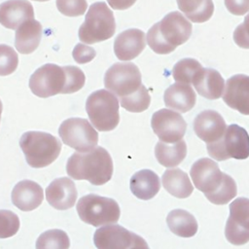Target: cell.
Listing matches in <instances>:
<instances>
[{
	"instance_id": "cell-6",
	"label": "cell",
	"mask_w": 249,
	"mask_h": 249,
	"mask_svg": "<svg viewBox=\"0 0 249 249\" xmlns=\"http://www.w3.org/2000/svg\"><path fill=\"white\" fill-rule=\"evenodd\" d=\"M207 152L216 160H245L249 157V134L238 124H230L217 141L206 144Z\"/></svg>"
},
{
	"instance_id": "cell-28",
	"label": "cell",
	"mask_w": 249,
	"mask_h": 249,
	"mask_svg": "<svg viewBox=\"0 0 249 249\" xmlns=\"http://www.w3.org/2000/svg\"><path fill=\"white\" fill-rule=\"evenodd\" d=\"M202 69L201 64L195 58L187 57L179 60L172 68V77L176 82L193 84L196 74Z\"/></svg>"
},
{
	"instance_id": "cell-41",
	"label": "cell",
	"mask_w": 249,
	"mask_h": 249,
	"mask_svg": "<svg viewBox=\"0 0 249 249\" xmlns=\"http://www.w3.org/2000/svg\"><path fill=\"white\" fill-rule=\"evenodd\" d=\"M178 8L187 17L197 11L205 0H176Z\"/></svg>"
},
{
	"instance_id": "cell-2",
	"label": "cell",
	"mask_w": 249,
	"mask_h": 249,
	"mask_svg": "<svg viewBox=\"0 0 249 249\" xmlns=\"http://www.w3.org/2000/svg\"><path fill=\"white\" fill-rule=\"evenodd\" d=\"M19 146L26 162L34 168H42L53 163L59 156L62 145L57 137L43 131L24 132Z\"/></svg>"
},
{
	"instance_id": "cell-44",
	"label": "cell",
	"mask_w": 249,
	"mask_h": 249,
	"mask_svg": "<svg viewBox=\"0 0 249 249\" xmlns=\"http://www.w3.org/2000/svg\"><path fill=\"white\" fill-rule=\"evenodd\" d=\"M34 1H39V2H45V1H49V0H34Z\"/></svg>"
},
{
	"instance_id": "cell-10",
	"label": "cell",
	"mask_w": 249,
	"mask_h": 249,
	"mask_svg": "<svg viewBox=\"0 0 249 249\" xmlns=\"http://www.w3.org/2000/svg\"><path fill=\"white\" fill-rule=\"evenodd\" d=\"M93 242L98 249L148 248L145 239L120 225H106L95 231Z\"/></svg>"
},
{
	"instance_id": "cell-40",
	"label": "cell",
	"mask_w": 249,
	"mask_h": 249,
	"mask_svg": "<svg viewBox=\"0 0 249 249\" xmlns=\"http://www.w3.org/2000/svg\"><path fill=\"white\" fill-rule=\"evenodd\" d=\"M225 6L233 16H243L249 12V0H225Z\"/></svg>"
},
{
	"instance_id": "cell-30",
	"label": "cell",
	"mask_w": 249,
	"mask_h": 249,
	"mask_svg": "<svg viewBox=\"0 0 249 249\" xmlns=\"http://www.w3.org/2000/svg\"><path fill=\"white\" fill-rule=\"evenodd\" d=\"M121 106L128 112L140 113L147 110L151 103V96L147 88L142 84L139 89L125 97L120 98Z\"/></svg>"
},
{
	"instance_id": "cell-3",
	"label": "cell",
	"mask_w": 249,
	"mask_h": 249,
	"mask_svg": "<svg viewBox=\"0 0 249 249\" xmlns=\"http://www.w3.org/2000/svg\"><path fill=\"white\" fill-rule=\"evenodd\" d=\"M115 31L116 22L113 11L105 2H95L89 6L78 35L81 42L90 45L110 39Z\"/></svg>"
},
{
	"instance_id": "cell-19",
	"label": "cell",
	"mask_w": 249,
	"mask_h": 249,
	"mask_svg": "<svg viewBox=\"0 0 249 249\" xmlns=\"http://www.w3.org/2000/svg\"><path fill=\"white\" fill-rule=\"evenodd\" d=\"M12 202L21 211H31L41 205L44 198L42 187L31 180H22L12 191Z\"/></svg>"
},
{
	"instance_id": "cell-23",
	"label": "cell",
	"mask_w": 249,
	"mask_h": 249,
	"mask_svg": "<svg viewBox=\"0 0 249 249\" xmlns=\"http://www.w3.org/2000/svg\"><path fill=\"white\" fill-rule=\"evenodd\" d=\"M196 92L207 99H218L225 89V81L221 74L212 68H203L193 81Z\"/></svg>"
},
{
	"instance_id": "cell-43",
	"label": "cell",
	"mask_w": 249,
	"mask_h": 249,
	"mask_svg": "<svg viewBox=\"0 0 249 249\" xmlns=\"http://www.w3.org/2000/svg\"><path fill=\"white\" fill-rule=\"evenodd\" d=\"M2 110H3V105H2V102L0 100V120H1V114H2Z\"/></svg>"
},
{
	"instance_id": "cell-32",
	"label": "cell",
	"mask_w": 249,
	"mask_h": 249,
	"mask_svg": "<svg viewBox=\"0 0 249 249\" xmlns=\"http://www.w3.org/2000/svg\"><path fill=\"white\" fill-rule=\"evenodd\" d=\"M147 43L152 51L159 54H168L172 53L176 48L169 45L161 36L159 29V22L155 23L147 33Z\"/></svg>"
},
{
	"instance_id": "cell-25",
	"label": "cell",
	"mask_w": 249,
	"mask_h": 249,
	"mask_svg": "<svg viewBox=\"0 0 249 249\" xmlns=\"http://www.w3.org/2000/svg\"><path fill=\"white\" fill-rule=\"evenodd\" d=\"M163 188L173 196L186 198L194 191L189 176L180 168L166 169L161 177Z\"/></svg>"
},
{
	"instance_id": "cell-8",
	"label": "cell",
	"mask_w": 249,
	"mask_h": 249,
	"mask_svg": "<svg viewBox=\"0 0 249 249\" xmlns=\"http://www.w3.org/2000/svg\"><path fill=\"white\" fill-rule=\"evenodd\" d=\"M58 134L62 142L78 152H88L96 147L98 132L87 119L70 118L61 123Z\"/></svg>"
},
{
	"instance_id": "cell-33",
	"label": "cell",
	"mask_w": 249,
	"mask_h": 249,
	"mask_svg": "<svg viewBox=\"0 0 249 249\" xmlns=\"http://www.w3.org/2000/svg\"><path fill=\"white\" fill-rule=\"evenodd\" d=\"M18 56L16 51L5 44H0V76H7L16 71Z\"/></svg>"
},
{
	"instance_id": "cell-4",
	"label": "cell",
	"mask_w": 249,
	"mask_h": 249,
	"mask_svg": "<svg viewBox=\"0 0 249 249\" xmlns=\"http://www.w3.org/2000/svg\"><path fill=\"white\" fill-rule=\"evenodd\" d=\"M86 111L90 123L99 131H111L119 124V100L106 89L95 90L88 96Z\"/></svg>"
},
{
	"instance_id": "cell-1",
	"label": "cell",
	"mask_w": 249,
	"mask_h": 249,
	"mask_svg": "<svg viewBox=\"0 0 249 249\" xmlns=\"http://www.w3.org/2000/svg\"><path fill=\"white\" fill-rule=\"evenodd\" d=\"M113 160L106 149L94 147L88 152L74 153L66 163L67 174L75 180H87L95 186L109 182L113 175Z\"/></svg>"
},
{
	"instance_id": "cell-13",
	"label": "cell",
	"mask_w": 249,
	"mask_h": 249,
	"mask_svg": "<svg viewBox=\"0 0 249 249\" xmlns=\"http://www.w3.org/2000/svg\"><path fill=\"white\" fill-rule=\"evenodd\" d=\"M225 174L220 170L218 163L208 158H202L195 161L190 170L195 187L202 192L206 197L213 195L220 188Z\"/></svg>"
},
{
	"instance_id": "cell-20",
	"label": "cell",
	"mask_w": 249,
	"mask_h": 249,
	"mask_svg": "<svg viewBox=\"0 0 249 249\" xmlns=\"http://www.w3.org/2000/svg\"><path fill=\"white\" fill-rule=\"evenodd\" d=\"M30 18H34V10L27 0H8L0 4V23L6 28L16 30Z\"/></svg>"
},
{
	"instance_id": "cell-9",
	"label": "cell",
	"mask_w": 249,
	"mask_h": 249,
	"mask_svg": "<svg viewBox=\"0 0 249 249\" xmlns=\"http://www.w3.org/2000/svg\"><path fill=\"white\" fill-rule=\"evenodd\" d=\"M66 71L64 66L47 63L39 67L30 76L29 89L38 97L47 98L64 93Z\"/></svg>"
},
{
	"instance_id": "cell-36",
	"label": "cell",
	"mask_w": 249,
	"mask_h": 249,
	"mask_svg": "<svg viewBox=\"0 0 249 249\" xmlns=\"http://www.w3.org/2000/svg\"><path fill=\"white\" fill-rule=\"evenodd\" d=\"M57 10L66 17H79L85 14L87 0H56Z\"/></svg>"
},
{
	"instance_id": "cell-35",
	"label": "cell",
	"mask_w": 249,
	"mask_h": 249,
	"mask_svg": "<svg viewBox=\"0 0 249 249\" xmlns=\"http://www.w3.org/2000/svg\"><path fill=\"white\" fill-rule=\"evenodd\" d=\"M66 71V86L64 93H74L80 90L86 82L85 73L77 66H64Z\"/></svg>"
},
{
	"instance_id": "cell-26",
	"label": "cell",
	"mask_w": 249,
	"mask_h": 249,
	"mask_svg": "<svg viewBox=\"0 0 249 249\" xmlns=\"http://www.w3.org/2000/svg\"><path fill=\"white\" fill-rule=\"evenodd\" d=\"M169 230L180 237H192L197 231V222L194 215L183 209H174L166 217Z\"/></svg>"
},
{
	"instance_id": "cell-38",
	"label": "cell",
	"mask_w": 249,
	"mask_h": 249,
	"mask_svg": "<svg viewBox=\"0 0 249 249\" xmlns=\"http://www.w3.org/2000/svg\"><path fill=\"white\" fill-rule=\"evenodd\" d=\"M213 13H214L213 1L212 0H205L204 3L202 4V6L197 11H196L195 13L187 16L186 18L192 22L201 23V22H205L208 19H210Z\"/></svg>"
},
{
	"instance_id": "cell-15",
	"label": "cell",
	"mask_w": 249,
	"mask_h": 249,
	"mask_svg": "<svg viewBox=\"0 0 249 249\" xmlns=\"http://www.w3.org/2000/svg\"><path fill=\"white\" fill-rule=\"evenodd\" d=\"M222 97L231 109L243 115H249V76L236 74L229 78Z\"/></svg>"
},
{
	"instance_id": "cell-12",
	"label": "cell",
	"mask_w": 249,
	"mask_h": 249,
	"mask_svg": "<svg viewBox=\"0 0 249 249\" xmlns=\"http://www.w3.org/2000/svg\"><path fill=\"white\" fill-rule=\"evenodd\" d=\"M151 126L159 139L168 144L181 140L187 129L183 117L170 109H160L155 112L151 119Z\"/></svg>"
},
{
	"instance_id": "cell-16",
	"label": "cell",
	"mask_w": 249,
	"mask_h": 249,
	"mask_svg": "<svg viewBox=\"0 0 249 249\" xmlns=\"http://www.w3.org/2000/svg\"><path fill=\"white\" fill-rule=\"evenodd\" d=\"M227 128L226 122L218 112L204 110L194 121V131L206 144L219 140Z\"/></svg>"
},
{
	"instance_id": "cell-39",
	"label": "cell",
	"mask_w": 249,
	"mask_h": 249,
	"mask_svg": "<svg viewBox=\"0 0 249 249\" xmlns=\"http://www.w3.org/2000/svg\"><path fill=\"white\" fill-rule=\"evenodd\" d=\"M72 55L76 62L80 64H85L91 61L95 57L96 52L93 48L89 46L78 43L73 49Z\"/></svg>"
},
{
	"instance_id": "cell-27",
	"label": "cell",
	"mask_w": 249,
	"mask_h": 249,
	"mask_svg": "<svg viewBox=\"0 0 249 249\" xmlns=\"http://www.w3.org/2000/svg\"><path fill=\"white\" fill-rule=\"evenodd\" d=\"M187 155V145L184 140H179L173 145L159 141L155 147V156L159 163L165 167H173L180 164Z\"/></svg>"
},
{
	"instance_id": "cell-5",
	"label": "cell",
	"mask_w": 249,
	"mask_h": 249,
	"mask_svg": "<svg viewBox=\"0 0 249 249\" xmlns=\"http://www.w3.org/2000/svg\"><path fill=\"white\" fill-rule=\"evenodd\" d=\"M76 209L80 219L93 227L115 224L121 216L120 206L115 199L94 194L82 196Z\"/></svg>"
},
{
	"instance_id": "cell-29",
	"label": "cell",
	"mask_w": 249,
	"mask_h": 249,
	"mask_svg": "<svg viewBox=\"0 0 249 249\" xmlns=\"http://www.w3.org/2000/svg\"><path fill=\"white\" fill-rule=\"evenodd\" d=\"M70 246V240L66 232L62 230L53 229L44 231L39 235L36 241V248H54L67 249Z\"/></svg>"
},
{
	"instance_id": "cell-31",
	"label": "cell",
	"mask_w": 249,
	"mask_h": 249,
	"mask_svg": "<svg viewBox=\"0 0 249 249\" xmlns=\"http://www.w3.org/2000/svg\"><path fill=\"white\" fill-rule=\"evenodd\" d=\"M237 194V187L235 181L229 174H225L223 184L220 188L211 196L206 198L213 204H226L230 202Z\"/></svg>"
},
{
	"instance_id": "cell-42",
	"label": "cell",
	"mask_w": 249,
	"mask_h": 249,
	"mask_svg": "<svg viewBox=\"0 0 249 249\" xmlns=\"http://www.w3.org/2000/svg\"><path fill=\"white\" fill-rule=\"evenodd\" d=\"M136 0H107L113 10H126L134 5Z\"/></svg>"
},
{
	"instance_id": "cell-18",
	"label": "cell",
	"mask_w": 249,
	"mask_h": 249,
	"mask_svg": "<svg viewBox=\"0 0 249 249\" xmlns=\"http://www.w3.org/2000/svg\"><path fill=\"white\" fill-rule=\"evenodd\" d=\"M78 196L74 182L67 177L54 179L46 189V198L57 210H67L74 206Z\"/></svg>"
},
{
	"instance_id": "cell-7",
	"label": "cell",
	"mask_w": 249,
	"mask_h": 249,
	"mask_svg": "<svg viewBox=\"0 0 249 249\" xmlns=\"http://www.w3.org/2000/svg\"><path fill=\"white\" fill-rule=\"evenodd\" d=\"M142 85L139 68L132 62H117L104 75V86L119 98L136 92Z\"/></svg>"
},
{
	"instance_id": "cell-21",
	"label": "cell",
	"mask_w": 249,
	"mask_h": 249,
	"mask_svg": "<svg viewBox=\"0 0 249 249\" xmlns=\"http://www.w3.org/2000/svg\"><path fill=\"white\" fill-rule=\"evenodd\" d=\"M196 95L190 84L176 82L169 86L163 94V101L166 107L176 110L179 113H187L196 104Z\"/></svg>"
},
{
	"instance_id": "cell-22",
	"label": "cell",
	"mask_w": 249,
	"mask_h": 249,
	"mask_svg": "<svg viewBox=\"0 0 249 249\" xmlns=\"http://www.w3.org/2000/svg\"><path fill=\"white\" fill-rule=\"evenodd\" d=\"M43 33L41 23L30 18L24 21L16 29L15 47L19 53L29 54L33 53L39 46Z\"/></svg>"
},
{
	"instance_id": "cell-14",
	"label": "cell",
	"mask_w": 249,
	"mask_h": 249,
	"mask_svg": "<svg viewBox=\"0 0 249 249\" xmlns=\"http://www.w3.org/2000/svg\"><path fill=\"white\" fill-rule=\"evenodd\" d=\"M159 29L163 39L176 48L190 39L193 26L185 15L174 11L168 13L159 21Z\"/></svg>"
},
{
	"instance_id": "cell-34",
	"label": "cell",
	"mask_w": 249,
	"mask_h": 249,
	"mask_svg": "<svg viewBox=\"0 0 249 249\" xmlns=\"http://www.w3.org/2000/svg\"><path fill=\"white\" fill-rule=\"evenodd\" d=\"M18 216L10 210L0 209V238L14 236L19 230Z\"/></svg>"
},
{
	"instance_id": "cell-11",
	"label": "cell",
	"mask_w": 249,
	"mask_h": 249,
	"mask_svg": "<svg viewBox=\"0 0 249 249\" xmlns=\"http://www.w3.org/2000/svg\"><path fill=\"white\" fill-rule=\"evenodd\" d=\"M230 216L226 223L225 235L233 245L249 241V198L238 197L230 204Z\"/></svg>"
},
{
	"instance_id": "cell-37",
	"label": "cell",
	"mask_w": 249,
	"mask_h": 249,
	"mask_svg": "<svg viewBox=\"0 0 249 249\" xmlns=\"http://www.w3.org/2000/svg\"><path fill=\"white\" fill-rule=\"evenodd\" d=\"M232 37L234 43L238 47L249 49V13L245 16L243 23L236 26Z\"/></svg>"
},
{
	"instance_id": "cell-24",
	"label": "cell",
	"mask_w": 249,
	"mask_h": 249,
	"mask_svg": "<svg viewBox=\"0 0 249 249\" xmlns=\"http://www.w3.org/2000/svg\"><path fill=\"white\" fill-rule=\"evenodd\" d=\"M129 187L131 193L137 198L148 200L160 192V177L150 169H142L131 176Z\"/></svg>"
},
{
	"instance_id": "cell-17",
	"label": "cell",
	"mask_w": 249,
	"mask_h": 249,
	"mask_svg": "<svg viewBox=\"0 0 249 249\" xmlns=\"http://www.w3.org/2000/svg\"><path fill=\"white\" fill-rule=\"evenodd\" d=\"M145 33L138 28H129L121 32L114 42V53L122 61L137 57L146 46Z\"/></svg>"
}]
</instances>
